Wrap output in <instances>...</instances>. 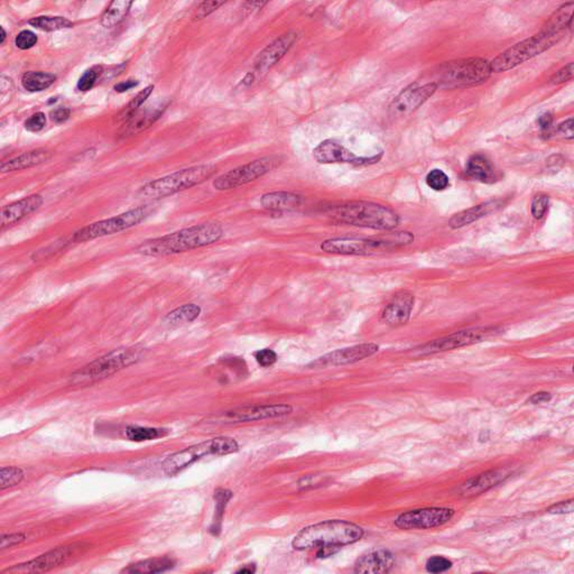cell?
I'll list each match as a JSON object with an SVG mask.
<instances>
[{
	"mask_svg": "<svg viewBox=\"0 0 574 574\" xmlns=\"http://www.w3.org/2000/svg\"><path fill=\"white\" fill-rule=\"evenodd\" d=\"M224 233L222 226L215 222L195 224L158 238L142 241L136 247V252L148 257L175 255L215 244L224 237Z\"/></svg>",
	"mask_w": 574,
	"mask_h": 574,
	"instance_id": "1",
	"label": "cell"
},
{
	"mask_svg": "<svg viewBox=\"0 0 574 574\" xmlns=\"http://www.w3.org/2000/svg\"><path fill=\"white\" fill-rule=\"evenodd\" d=\"M325 213L336 224L384 231L395 229L400 222V215L394 210L369 201H347L329 206Z\"/></svg>",
	"mask_w": 574,
	"mask_h": 574,
	"instance_id": "2",
	"label": "cell"
},
{
	"mask_svg": "<svg viewBox=\"0 0 574 574\" xmlns=\"http://www.w3.org/2000/svg\"><path fill=\"white\" fill-rule=\"evenodd\" d=\"M363 527L354 523L331 519L304 527L296 534L292 546L296 551L313 548H341L363 539Z\"/></svg>",
	"mask_w": 574,
	"mask_h": 574,
	"instance_id": "3",
	"label": "cell"
},
{
	"mask_svg": "<svg viewBox=\"0 0 574 574\" xmlns=\"http://www.w3.org/2000/svg\"><path fill=\"white\" fill-rule=\"evenodd\" d=\"M414 236L411 232H395L371 238H334L323 241L320 248L328 254L343 256H371L393 252L412 244Z\"/></svg>",
	"mask_w": 574,
	"mask_h": 574,
	"instance_id": "4",
	"label": "cell"
},
{
	"mask_svg": "<svg viewBox=\"0 0 574 574\" xmlns=\"http://www.w3.org/2000/svg\"><path fill=\"white\" fill-rule=\"evenodd\" d=\"M215 172L217 166L215 164L183 168L181 171L146 183L138 191V197L148 200H160L206 182L215 174Z\"/></svg>",
	"mask_w": 574,
	"mask_h": 574,
	"instance_id": "5",
	"label": "cell"
},
{
	"mask_svg": "<svg viewBox=\"0 0 574 574\" xmlns=\"http://www.w3.org/2000/svg\"><path fill=\"white\" fill-rule=\"evenodd\" d=\"M493 74L491 62L482 58H462L442 64L438 73V88L445 90L477 87Z\"/></svg>",
	"mask_w": 574,
	"mask_h": 574,
	"instance_id": "6",
	"label": "cell"
},
{
	"mask_svg": "<svg viewBox=\"0 0 574 574\" xmlns=\"http://www.w3.org/2000/svg\"><path fill=\"white\" fill-rule=\"evenodd\" d=\"M563 36L564 34L561 33H551L542 29L536 35L515 44L493 58L491 62V71L493 73H502L513 70L520 64L552 49L562 40Z\"/></svg>",
	"mask_w": 574,
	"mask_h": 574,
	"instance_id": "7",
	"label": "cell"
},
{
	"mask_svg": "<svg viewBox=\"0 0 574 574\" xmlns=\"http://www.w3.org/2000/svg\"><path fill=\"white\" fill-rule=\"evenodd\" d=\"M144 356V348L131 347L111 351L109 354L98 358L71 376L73 385H89L99 380L110 377L117 371L127 368L133 363H138Z\"/></svg>",
	"mask_w": 574,
	"mask_h": 574,
	"instance_id": "8",
	"label": "cell"
},
{
	"mask_svg": "<svg viewBox=\"0 0 574 574\" xmlns=\"http://www.w3.org/2000/svg\"><path fill=\"white\" fill-rule=\"evenodd\" d=\"M238 450L239 444L235 438L228 436L210 438L208 441L195 444L167 457L165 461L163 462V471L167 476H175L177 473H181L204 457L231 454Z\"/></svg>",
	"mask_w": 574,
	"mask_h": 574,
	"instance_id": "9",
	"label": "cell"
},
{
	"mask_svg": "<svg viewBox=\"0 0 574 574\" xmlns=\"http://www.w3.org/2000/svg\"><path fill=\"white\" fill-rule=\"evenodd\" d=\"M151 213V206H142L129 211L124 212L122 215L116 217L109 218L106 220L93 222L89 226L83 227L82 229L73 233L71 237L72 243H85V241L93 240V239L101 238L105 236L115 235L118 232L129 229L133 227L140 224V222L147 219Z\"/></svg>",
	"mask_w": 574,
	"mask_h": 574,
	"instance_id": "10",
	"label": "cell"
},
{
	"mask_svg": "<svg viewBox=\"0 0 574 574\" xmlns=\"http://www.w3.org/2000/svg\"><path fill=\"white\" fill-rule=\"evenodd\" d=\"M281 164L276 157H263L259 160L233 168L218 177L212 186L218 191H229L259 180Z\"/></svg>",
	"mask_w": 574,
	"mask_h": 574,
	"instance_id": "11",
	"label": "cell"
},
{
	"mask_svg": "<svg viewBox=\"0 0 574 574\" xmlns=\"http://www.w3.org/2000/svg\"><path fill=\"white\" fill-rule=\"evenodd\" d=\"M88 548L82 543L71 544V546H58L52 551L42 554L34 560L28 562L16 564L13 568H7L3 571V574H17V573H42V572L49 571L52 568H58L64 563L76 557L82 550Z\"/></svg>",
	"mask_w": 574,
	"mask_h": 574,
	"instance_id": "12",
	"label": "cell"
},
{
	"mask_svg": "<svg viewBox=\"0 0 574 574\" xmlns=\"http://www.w3.org/2000/svg\"><path fill=\"white\" fill-rule=\"evenodd\" d=\"M454 509L429 507L405 511L395 518L394 524L400 530H431L447 524L454 516Z\"/></svg>",
	"mask_w": 574,
	"mask_h": 574,
	"instance_id": "13",
	"label": "cell"
},
{
	"mask_svg": "<svg viewBox=\"0 0 574 574\" xmlns=\"http://www.w3.org/2000/svg\"><path fill=\"white\" fill-rule=\"evenodd\" d=\"M438 90V85L435 82L418 85V83L411 84L405 88L389 105L388 115L394 120L407 117L411 113L418 110L420 106L424 105L431 97Z\"/></svg>",
	"mask_w": 574,
	"mask_h": 574,
	"instance_id": "14",
	"label": "cell"
},
{
	"mask_svg": "<svg viewBox=\"0 0 574 574\" xmlns=\"http://www.w3.org/2000/svg\"><path fill=\"white\" fill-rule=\"evenodd\" d=\"M313 157L320 164H351L354 166L372 165L379 162L383 153L375 156L363 157L349 151L343 144L334 140H323L313 149Z\"/></svg>",
	"mask_w": 574,
	"mask_h": 574,
	"instance_id": "15",
	"label": "cell"
},
{
	"mask_svg": "<svg viewBox=\"0 0 574 574\" xmlns=\"http://www.w3.org/2000/svg\"><path fill=\"white\" fill-rule=\"evenodd\" d=\"M495 332L493 328L468 329L459 331L449 336H443L440 339L433 340L431 343L420 347V352L422 354H433L443 352V351L454 350L467 345L482 343L487 336Z\"/></svg>",
	"mask_w": 574,
	"mask_h": 574,
	"instance_id": "16",
	"label": "cell"
},
{
	"mask_svg": "<svg viewBox=\"0 0 574 574\" xmlns=\"http://www.w3.org/2000/svg\"><path fill=\"white\" fill-rule=\"evenodd\" d=\"M378 350L379 345L376 343H363L348 348L338 349L313 360L312 363H309V367L312 369H321L358 363L377 354Z\"/></svg>",
	"mask_w": 574,
	"mask_h": 574,
	"instance_id": "17",
	"label": "cell"
},
{
	"mask_svg": "<svg viewBox=\"0 0 574 574\" xmlns=\"http://www.w3.org/2000/svg\"><path fill=\"white\" fill-rule=\"evenodd\" d=\"M299 33L295 31L286 32L283 35L275 38L272 43L268 44L263 51H261L257 58H255L256 72L266 73L273 69L276 64L281 61V58L290 52V49L294 47V44L299 41Z\"/></svg>",
	"mask_w": 574,
	"mask_h": 574,
	"instance_id": "18",
	"label": "cell"
},
{
	"mask_svg": "<svg viewBox=\"0 0 574 574\" xmlns=\"http://www.w3.org/2000/svg\"><path fill=\"white\" fill-rule=\"evenodd\" d=\"M293 413V407L287 404H273V405H252L241 407L226 412L227 420L235 423L238 422H252V420H267V418H283Z\"/></svg>",
	"mask_w": 574,
	"mask_h": 574,
	"instance_id": "19",
	"label": "cell"
},
{
	"mask_svg": "<svg viewBox=\"0 0 574 574\" xmlns=\"http://www.w3.org/2000/svg\"><path fill=\"white\" fill-rule=\"evenodd\" d=\"M414 295L407 290H400L393 296L391 301L386 304L380 319L391 327H400L409 322L413 308H414Z\"/></svg>",
	"mask_w": 574,
	"mask_h": 574,
	"instance_id": "20",
	"label": "cell"
},
{
	"mask_svg": "<svg viewBox=\"0 0 574 574\" xmlns=\"http://www.w3.org/2000/svg\"><path fill=\"white\" fill-rule=\"evenodd\" d=\"M511 476V473L507 470L497 469L491 470L487 473H482L478 476L470 478L467 482L460 484L457 488V493L464 498L478 496L486 493L491 488L496 487L497 484H502L505 479Z\"/></svg>",
	"mask_w": 574,
	"mask_h": 574,
	"instance_id": "21",
	"label": "cell"
},
{
	"mask_svg": "<svg viewBox=\"0 0 574 574\" xmlns=\"http://www.w3.org/2000/svg\"><path fill=\"white\" fill-rule=\"evenodd\" d=\"M43 204L44 199L42 195H32L24 197L22 200L16 201L9 206H3L1 210V219H0L1 229L17 224L23 220L24 218L38 211Z\"/></svg>",
	"mask_w": 574,
	"mask_h": 574,
	"instance_id": "22",
	"label": "cell"
},
{
	"mask_svg": "<svg viewBox=\"0 0 574 574\" xmlns=\"http://www.w3.org/2000/svg\"><path fill=\"white\" fill-rule=\"evenodd\" d=\"M395 564V557L388 550H376L365 554L354 564L356 573H387Z\"/></svg>",
	"mask_w": 574,
	"mask_h": 574,
	"instance_id": "23",
	"label": "cell"
},
{
	"mask_svg": "<svg viewBox=\"0 0 574 574\" xmlns=\"http://www.w3.org/2000/svg\"><path fill=\"white\" fill-rule=\"evenodd\" d=\"M466 177L478 182L491 184L499 181V172L489 158L484 154H473L466 165Z\"/></svg>",
	"mask_w": 574,
	"mask_h": 574,
	"instance_id": "24",
	"label": "cell"
},
{
	"mask_svg": "<svg viewBox=\"0 0 574 574\" xmlns=\"http://www.w3.org/2000/svg\"><path fill=\"white\" fill-rule=\"evenodd\" d=\"M302 202H303V197L293 192H270V193H265L261 197V206L274 213L293 211L301 206Z\"/></svg>",
	"mask_w": 574,
	"mask_h": 574,
	"instance_id": "25",
	"label": "cell"
},
{
	"mask_svg": "<svg viewBox=\"0 0 574 574\" xmlns=\"http://www.w3.org/2000/svg\"><path fill=\"white\" fill-rule=\"evenodd\" d=\"M165 109V105H161L158 107H147L144 110H137L126 122L125 127L122 129L124 136H133L146 131L162 116Z\"/></svg>",
	"mask_w": 574,
	"mask_h": 574,
	"instance_id": "26",
	"label": "cell"
},
{
	"mask_svg": "<svg viewBox=\"0 0 574 574\" xmlns=\"http://www.w3.org/2000/svg\"><path fill=\"white\" fill-rule=\"evenodd\" d=\"M51 157H52L51 151H47L45 148H38V149L27 151L24 154L18 155L17 157H15L12 160L1 163L0 171H1V173L22 171V170H26V168L41 165L43 163H47Z\"/></svg>",
	"mask_w": 574,
	"mask_h": 574,
	"instance_id": "27",
	"label": "cell"
},
{
	"mask_svg": "<svg viewBox=\"0 0 574 574\" xmlns=\"http://www.w3.org/2000/svg\"><path fill=\"white\" fill-rule=\"evenodd\" d=\"M502 201H487L484 204H479V206H473L470 209L464 210V211L459 212L457 215L451 218L449 221V226L453 229H458L462 227L468 226V224H473L475 221H478L479 219L486 217L491 212L496 211L499 208H502Z\"/></svg>",
	"mask_w": 574,
	"mask_h": 574,
	"instance_id": "28",
	"label": "cell"
},
{
	"mask_svg": "<svg viewBox=\"0 0 574 574\" xmlns=\"http://www.w3.org/2000/svg\"><path fill=\"white\" fill-rule=\"evenodd\" d=\"M174 566L175 561L170 557H155L131 564L122 570V573H161L171 570Z\"/></svg>",
	"mask_w": 574,
	"mask_h": 574,
	"instance_id": "29",
	"label": "cell"
},
{
	"mask_svg": "<svg viewBox=\"0 0 574 574\" xmlns=\"http://www.w3.org/2000/svg\"><path fill=\"white\" fill-rule=\"evenodd\" d=\"M573 10L574 3H564L555 10L542 29H546L548 32L564 34L566 29L571 27Z\"/></svg>",
	"mask_w": 574,
	"mask_h": 574,
	"instance_id": "30",
	"label": "cell"
},
{
	"mask_svg": "<svg viewBox=\"0 0 574 574\" xmlns=\"http://www.w3.org/2000/svg\"><path fill=\"white\" fill-rule=\"evenodd\" d=\"M56 80V76L52 73L31 71L24 74L22 78V85L29 92H41L51 87Z\"/></svg>",
	"mask_w": 574,
	"mask_h": 574,
	"instance_id": "31",
	"label": "cell"
},
{
	"mask_svg": "<svg viewBox=\"0 0 574 574\" xmlns=\"http://www.w3.org/2000/svg\"><path fill=\"white\" fill-rule=\"evenodd\" d=\"M133 3L127 0H116L108 6L105 14L102 15L101 25L106 28H111L124 21Z\"/></svg>",
	"mask_w": 574,
	"mask_h": 574,
	"instance_id": "32",
	"label": "cell"
},
{
	"mask_svg": "<svg viewBox=\"0 0 574 574\" xmlns=\"http://www.w3.org/2000/svg\"><path fill=\"white\" fill-rule=\"evenodd\" d=\"M201 311L202 310L199 305L184 304L170 312L164 318V321L170 325H186L197 320L200 316Z\"/></svg>",
	"mask_w": 574,
	"mask_h": 574,
	"instance_id": "33",
	"label": "cell"
},
{
	"mask_svg": "<svg viewBox=\"0 0 574 574\" xmlns=\"http://www.w3.org/2000/svg\"><path fill=\"white\" fill-rule=\"evenodd\" d=\"M28 24L45 32H54V31L73 27L72 22L69 21L67 18L60 17V16H56V17L54 16H38V17L32 18Z\"/></svg>",
	"mask_w": 574,
	"mask_h": 574,
	"instance_id": "34",
	"label": "cell"
},
{
	"mask_svg": "<svg viewBox=\"0 0 574 574\" xmlns=\"http://www.w3.org/2000/svg\"><path fill=\"white\" fill-rule=\"evenodd\" d=\"M231 497L232 493L228 489L220 488L215 493V515L212 526L210 527V532L213 535H219V533H220L222 517H224L227 505H228V502L231 499Z\"/></svg>",
	"mask_w": 574,
	"mask_h": 574,
	"instance_id": "35",
	"label": "cell"
},
{
	"mask_svg": "<svg viewBox=\"0 0 574 574\" xmlns=\"http://www.w3.org/2000/svg\"><path fill=\"white\" fill-rule=\"evenodd\" d=\"M167 434V431L156 427H128L126 429V436L128 440L133 442L151 441L156 438H163Z\"/></svg>",
	"mask_w": 574,
	"mask_h": 574,
	"instance_id": "36",
	"label": "cell"
},
{
	"mask_svg": "<svg viewBox=\"0 0 574 574\" xmlns=\"http://www.w3.org/2000/svg\"><path fill=\"white\" fill-rule=\"evenodd\" d=\"M24 473L22 469L17 467H3L0 470V482L1 489L13 487L23 480Z\"/></svg>",
	"mask_w": 574,
	"mask_h": 574,
	"instance_id": "37",
	"label": "cell"
},
{
	"mask_svg": "<svg viewBox=\"0 0 574 574\" xmlns=\"http://www.w3.org/2000/svg\"><path fill=\"white\" fill-rule=\"evenodd\" d=\"M425 181H427V186L431 188L433 191H444L450 186L449 177L438 168H434L432 171H429Z\"/></svg>",
	"mask_w": 574,
	"mask_h": 574,
	"instance_id": "38",
	"label": "cell"
},
{
	"mask_svg": "<svg viewBox=\"0 0 574 574\" xmlns=\"http://www.w3.org/2000/svg\"><path fill=\"white\" fill-rule=\"evenodd\" d=\"M153 90H154V85H148L147 88L140 91V92L129 102V105L126 108L125 116H124L126 120H129L133 113H136V111L142 107V104L146 101V99H147L148 97L151 96Z\"/></svg>",
	"mask_w": 574,
	"mask_h": 574,
	"instance_id": "39",
	"label": "cell"
},
{
	"mask_svg": "<svg viewBox=\"0 0 574 574\" xmlns=\"http://www.w3.org/2000/svg\"><path fill=\"white\" fill-rule=\"evenodd\" d=\"M550 197L546 193L535 195L532 202V215L535 219H542L548 212Z\"/></svg>",
	"mask_w": 574,
	"mask_h": 574,
	"instance_id": "40",
	"label": "cell"
},
{
	"mask_svg": "<svg viewBox=\"0 0 574 574\" xmlns=\"http://www.w3.org/2000/svg\"><path fill=\"white\" fill-rule=\"evenodd\" d=\"M452 562L443 557H433L427 562V572L431 573H442L451 568Z\"/></svg>",
	"mask_w": 574,
	"mask_h": 574,
	"instance_id": "41",
	"label": "cell"
},
{
	"mask_svg": "<svg viewBox=\"0 0 574 574\" xmlns=\"http://www.w3.org/2000/svg\"><path fill=\"white\" fill-rule=\"evenodd\" d=\"M224 1H204V3H199L197 12H195V19H204L208 17L212 13L224 6Z\"/></svg>",
	"mask_w": 574,
	"mask_h": 574,
	"instance_id": "42",
	"label": "cell"
},
{
	"mask_svg": "<svg viewBox=\"0 0 574 574\" xmlns=\"http://www.w3.org/2000/svg\"><path fill=\"white\" fill-rule=\"evenodd\" d=\"M38 43V36L31 31H22L16 38H15V44L18 49H32L34 45Z\"/></svg>",
	"mask_w": 574,
	"mask_h": 574,
	"instance_id": "43",
	"label": "cell"
},
{
	"mask_svg": "<svg viewBox=\"0 0 574 574\" xmlns=\"http://www.w3.org/2000/svg\"><path fill=\"white\" fill-rule=\"evenodd\" d=\"M97 78H98V72L95 69H89L82 74L81 78L79 79L78 88L79 91L85 92V91L90 90L91 88L96 83Z\"/></svg>",
	"mask_w": 574,
	"mask_h": 574,
	"instance_id": "44",
	"label": "cell"
},
{
	"mask_svg": "<svg viewBox=\"0 0 574 574\" xmlns=\"http://www.w3.org/2000/svg\"><path fill=\"white\" fill-rule=\"evenodd\" d=\"M254 357L261 367H270L277 361V354L272 349H261V350L256 351Z\"/></svg>",
	"mask_w": 574,
	"mask_h": 574,
	"instance_id": "45",
	"label": "cell"
},
{
	"mask_svg": "<svg viewBox=\"0 0 574 574\" xmlns=\"http://www.w3.org/2000/svg\"><path fill=\"white\" fill-rule=\"evenodd\" d=\"M45 125H47V117L43 113H34L25 122V128L27 131H32V133L41 131L45 127Z\"/></svg>",
	"mask_w": 574,
	"mask_h": 574,
	"instance_id": "46",
	"label": "cell"
},
{
	"mask_svg": "<svg viewBox=\"0 0 574 574\" xmlns=\"http://www.w3.org/2000/svg\"><path fill=\"white\" fill-rule=\"evenodd\" d=\"M572 76H573V63L571 62V63H568L566 67H563L561 70L557 71V72L552 76L550 81H551L552 84L564 83V82L572 80Z\"/></svg>",
	"mask_w": 574,
	"mask_h": 574,
	"instance_id": "47",
	"label": "cell"
},
{
	"mask_svg": "<svg viewBox=\"0 0 574 574\" xmlns=\"http://www.w3.org/2000/svg\"><path fill=\"white\" fill-rule=\"evenodd\" d=\"M26 539V535L23 533L8 534V535H3L1 537V550L5 548H12V546H18Z\"/></svg>",
	"mask_w": 574,
	"mask_h": 574,
	"instance_id": "48",
	"label": "cell"
},
{
	"mask_svg": "<svg viewBox=\"0 0 574 574\" xmlns=\"http://www.w3.org/2000/svg\"><path fill=\"white\" fill-rule=\"evenodd\" d=\"M548 514H554V515H564V514H571L573 511V500H566V502H559V504L553 505L552 507L548 508Z\"/></svg>",
	"mask_w": 574,
	"mask_h": 574,
	"instance_id": "49",
	"label": "cell"
},
{
	"mask_svg": "<svg viewBox=\"0 0 574 574\" xmlns=\"http://www.w3.org/2000/svg\"><path fill=\"white\" fill-rule=\"evenodd\" d=\"M553 115L550 113H543L542 116L539 117L537 124L543 133H548L551 135L552 128H553Z\"/></svg>",
	"mask_w": 574,
	"mask_h": 574,
	"instance_id": "50",
	"label": "cell"
},
{
	"mask_svg": "<svg viewBox=\"0 0 574 574\" xmlns=\"http://www.w3.org/2000/svg\"><path fill=\"white\" fill-rule=\"evenodd\" d=\"M71 110L67 108H58L56 110L51 113V120L56 124H61V122H67L70 118Z\"/></svg>",
	"mask_w": 574,
	"mask_h": 574,
	"instance_id": "51",
	"label": "cell"
},
{
	"mask_svg": "<svg viewBox=\"0 0 574 574\" xmlns=\"http://www.w3.org/2000/svg\"><path fill=\"white\" fill-rule=\"evenodd\" d=\"M557 131H559V133H560L564 138L572 140L574 135L573 120H572V118H568V120H566V122H563L562 124H560L559 127H557Z\"/></svg>",
	"mask_w": 574,
	"mask_h": 574,
	"instance_id": "52",
	"label": "cell"
},
{
	"mask_svg": "<svg viewBox=\"0 0 574 574\" xmlns=\"http://www.w3.org/2000/svg\"><path fill=\"white\" fill-rule=\"evenodd\" d=\"M552 398V395L548 392H539L536 393V394H534L531 398H530V403L534 404V405H537V404H542L546 403V402H550Z\"/></svg>",
	"mask_w": 574,
	"mask_h": 574,
	"instance_id": "53",
	"label": "cell"
},
{
	"mask_svg": "<svg viewBox=\"0 0 574 574\" xmlns=\"http://www.w3.org/2000/svg\"><path fill=\"white\" fill-rule=\"evenodd\" d=\"M138 83H140V82L137 81V80L129 79L127 81L120 82V83L115 85V90H116L117 92H126V91L131 90L133 88L137 87Z\"/></svg>",
	"mask_w": 574,
	"mask_h": 574,
	"instance_id": "54",
	"label": "cell"
},
{
	"mask_svg": "<svg viewBox=\"0 0 574 574\" xmlns=\"http://www.w3.org/2000/svg\"><path fill=\"white\" fill-rule=\"evenodd\" d=\"M267 3H261V1H248L244 3V8L248 12L250 10H259L263 7L266 6Z\"/></svg>",
	"mask_w": 574,
	"mask_h": 574,
	"instance_id": "55",
	"label": "cell"
},
{
	"mask_svg": "<svg viewBox=\"0 0 574 574\" xmlns=\"http://www.w3.org/2000/svg\"><path fill=\"white\" fill-rule=\"evenodd\" d=\"M254 80H255V74H254V73H248L246 78H245L244 80H243V82H241V84H245V85H250Z\"/></svg>",
	"mask_w": 574,
	"mask_h": 574,
	"instance_id": "56",
	"label": "cell"
},
{
	"mask_svg": "<svg viewBox=\"0 0 574 574\" xmlns=\"http://www.w3.org/2000/svg\"><path fill=\"white\" fill-rule=\"evenodd\" d=\"M256 571L255 566H246L244 568H239L237 573H254Z\"/></svg>",
	"mask_w": 574,
	"mask_h": 574,
	"instance_id": "57",
	"label": "cell"
},
{
	"mask_svg": "<svg viewBox=\"0 0 574 574\" xmlns=\"http://www.w3.org/2000/svg\"><path fill=\"white\" fill-rule=\"evenodd\" d=\"M0 32H1V35H0V44L5 43V40H6V31L3 27H0Z\"/></svg>",
	"mask_w": 574,
	"mask_h": 574,
	"instance_id": "58",
	"label": "cell"
}]
</instances>
